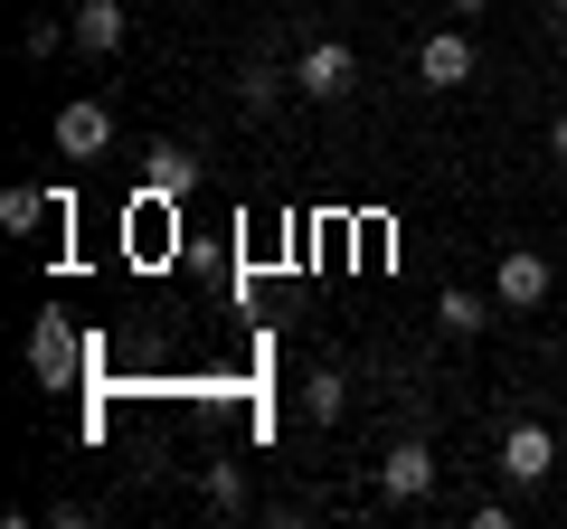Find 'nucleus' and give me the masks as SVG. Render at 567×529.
<instances>
[{"label":"nucleus","instance_id":"obj_1","mask_svg":"<svg viewBox=\"0 0 567 529\" xmlns=\"http://www.w3.org/2000/svg\"><path fill=\"white\" fill-rule=\"evenodd\" d=\"M548 473H567L558 435H548L539 416H511V426H502V483H511V491H529V483H548Z\"/></svg>","mask_w":567,"mask_h":529},{"label":"nucleus","instance_id":"obj_2","mask_svg":"<svg viewBox=\"0 0 567 529\" xmlns=\"http://www.w3.org/2000/svg\"><path fill=\"white\" fill-rule=\"evenodd\" d=\"M350 85H360V58H350L341 39H303V58H293V95H312V104H341Z\"/></svg>","mask_w":567,"mask_h":529},{"label":"nucleus","instance_id":"obj_3","mask_svg":"<svg viewBox=\"0 0 567 529\" xmlns=\"http://www.w3.org/2000/svg\"><path fill=\"white\" fill-rule=\"evenodd\" d=\"M548 284H558V274H548L539 246H502V264H492V303H502V312H539Z\"/></svg>","mask_w":567,"mask_h":529},{"label":"nucleus","instance_id":"obj_4","mask_svg":"<svg viewBox=\"0 0 567 529\" xmlns=\"http://www.w3.org/2000/svg\"><path fill=\"white\" fill-rule=\"evenodd\" d=\"M104 152H114V104L104 95L58 104V162H104Z\"/></svg>","mask_w":567,"mask_h":529},{"label":"nucleus","instance_id":"obj_5","mask_svg":"<svg viewBox=\"0 0 567 529\" xmlns=\"http://www.w3.org/2000/svg\"><path fill=\"white\" fill-rule=\"evenodd\" d=\"M435 473L445 464H435V445H416V435H398V445L379 454V491L388 501H435Z\"/></svg>","mask_w":567,"mask_h":529},{"label":"nucleus","instance_id":"obj_6","mask_svg":"<svg viewBox=\"0 0 567 529\" xmlns=\"http://www.w3.org/2000/svg\"><path fill=\"white\" fill-rule=\"evenodd\" d=\"M29 369H39V387H76V369H85V341L58 322V312H39V322H29Z\"/></svg>","mask_w":567,"mask_h":529},{"label":"nucleus","instance_id":"obj_7","mask_svg":"<svg viewBox=\"0 0 567 529\" xmlns=\"http://www.w3.org/2000/svg\"><path fill=\"white\" fill-rule=\"evenodd\" d=\"M473 39L464 29H425V48H416V85H435V95H454V85H473Z\"/></svg>","mask_w":567,"mask_h":529},{"label":"nucleus","instance_id":"obj_8","mask_svg":"<svg viewBox=\"0 0 567 529\" xmlns=\"http://www.w3.org/2000/svg\"><path fill=\"white\" fill-rule=\"evenodd\" d=\"M66 20H76L85 58H114V48L133 39V0H66Z\"/></svg>","mask_w":567,"mask_h":529},{"label":"nucleus","instance_id":"obj_9","mask_svg":"<svg viewBox=\"0 0 567 529\" xmlns=\"http://www.w3.org/2000/svg\"><path fill=\"white\" fill-rule=\"evenodd\" d=\"M189 180H199V162H189L181 143H152V152H142V189H152V199H189Z\"/></svg>","mask_w":567,"mask_h":529},{"label":"nucleus","instance_id":"obj_10","mask_svg":"<svg viewBox=\"0 0 567 529\" xmlns=\"http://www.w3.org/2000/svg\"><path fill=\"white\" fill-rule=\"evenodd\" d=\"M492 312H502L492 293H464V284H445V293H435V331H454V341H473V331H492Z\"/></svg>","mask_w":567,"mask_h":529},{"label":"nucleus","instance_id":"obj_11","mask_svg":"<svg viewBox=\"0 0 567 529\" xmlns=\"http://www.w3.org/2000/svg\"><path fill=\"white\" fill-rule=\"evenodd\" d=\"M48 218H66V199H48V189H0V227H10V237H29V227H48Z\"/></svg>","mask_w":567,"mask_h":529},{"label":"nucleus","instance_id":"obj_12","mask_svg":"<svg viewBox=\"0 0 567 529\" xmlns=\"http://www.w3.org/2000/svg\"><path fill=\"white\" fill-rule=\"evenodd\" d=\"M303 416H312V426H341V416H350V378H341V369H312V378H303Z\"/></svg>","mask_w":567,"mask_h":529},{"label":"nucleus","instance_id":"obj_13","mask_svg":"<svg viewBox=\"0 0 567 529\" xmlns=\"http://www.w3.org/2000/svg\"><path fill=\"white\" fill-rule=\"evenodd\" d=\"M284 85H293V76H284L275 58H246V66H237V104H246V114H275Z\"/></svg>","mask_w":567,"mask_h":529},{"label":"nucleus","instance_id":"obj_14","mask_svg":"<svg viewBox=\"0 0 567 529\" xmlns=\"http://www.w3.org/2000/svg\"><path fill=\"white\" fill-rule=\"evenodd\" d=\"M199 491H208V510H246V473H237V464H208Z\"/></svg>","mask_w":567,"mask_h":529},{"label":"nucleus","instance_id":"obj_15","mask_svg":"<svg viewBox=\"0 0 567 529\" xmlns=\"http://www.w3.org/2000/svg\"><path fill=\"white\" fill-rule=\"evenodd\" d=\"M58 39H76V20H48V10H39V20L20 29V48H29V58H58Z\"/></svg>","mask_w":567,"mask_h":529},{"label":"nucleus","instance_id":"obj_16","mask_svg":"<svg viewBox=\"0 0 567 529\" xmlns=\"http://www.w3.org/2000/svg\"><path fill=\"white\" fill-rule=\"evenodd\" d=\"M548 162L567 170V104H558V114H548Z\"/></svg>","mask_w":567,"mask_h":529},{"label":"nucleus","instance_id":"obj_17","mask_svg":"<svg viewBox=\"0 0 567 529\" xmlns=\"http://www.w3.org/2000/svg\"><path fill=\"white\" fill-rule=\"evenodd\" d=\"M539 10H548V39H567V0H539Z\"/></svg>","mask_w":567,"mask_h":529},{"label":"nucleus","instance_id":"obj_18","mask_svg":"<svg viewBox=\"0 0 567 529\" xmlns=\"http://www.w3.org/2000/svg\"><path fill=\"white\" fill-rule=\"evenodd\" d=\"M445 10H454V20H483V10H492V0H445Z\"/></svg>","mask_w":567,"mask_h":529},{"label":"nucleus","instance_id":"obj_19","mask_svg":"<svg viewBox=\"0 0 567 529\" xmlns=\"http://www.w3.org/2000/svg\"><path fill=\"white\" fill-rule=\"evenodd\" d=\"M133 10H142V0H133Z\"/></svg>","mask_w":567,"mask_h":529}]
</instances>
